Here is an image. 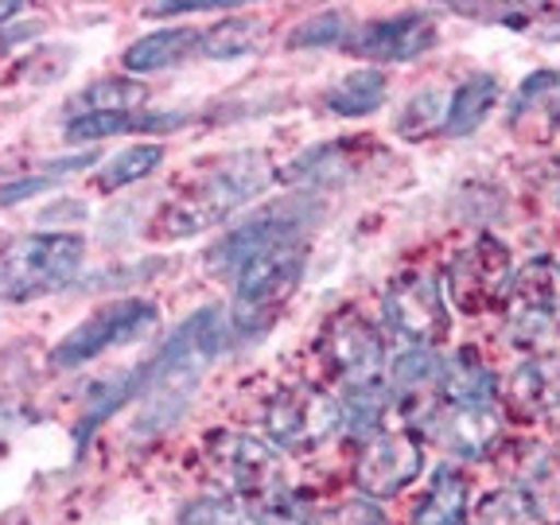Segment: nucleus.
Instances as JSON below:
<instances>
[{
  "label": "nucleus",
  "mask_w": 560,
  "mask_h": 525,
  "mask_svg": "<svg viewBox=\"0 0 560 525\" xmlns=\"http://www.w3.org/2000/svg\"><path fill=\"white\" fill-rule=\"evenodd\" d=\"M234 324L230 315H222V307H199L167 335L156 359L144 362V394L132 424L137 436H160L184 417L207 370L226 354Z\"/></svg>",
  "instance_id": "nucleus-1"
},
{
  "label": "nucleus",
  "mask_w": 560,
  "mask_h": 525,
  "mask_svg": "<svg viewBox=\"0 0 560 525\" xmlns=\"http://www.w3.org/2000/svg\"><path fill=\"white\" fill-rule=\"evenodd\" d=\"M272 184V164L265 152L242 149L222 156L207 175H199L179 199H172L152 222V234L164 242H179V237L202 234L214 230L219 222H226L230 214L254 202L257 195H265V187Z\"/></svg>",
  "instance_id": "nucleus-2"
},
{
  "label": "nucleus",
  "mask_w": 560,
  "mask_h": 525,
  "mask_svg": "<svg viewBox=\"0 0 560 525\" xmlns=\"http://www.w3.org/2000/svg\"><path fill=\"white\" fill-rule=\"evenodd\" d=\"M86 265V242L79 234H24L4 249V300L32 304L55 296L79 280Z\"/></svg>",
  "instance_id": "nucleus-3"
},
{
  "label": "nucleus",
  "mask_w": 560,
  "mask_h": 525,
  "mask_svg": "<svg viewBox=\"0 0 560 525\" xmlns=\"http://www.w3.org/2000/svg\"><path fill=\"white\" fill-rule=\"evenodd\" d=\"M324 219V207L315 202V195H292V199L269 202L245 219L242 226L226 230L219 242L207 249V269L214 277H226V272H242L254 257L269 254L277 245H289L307 237V230H315V222Z\"/></svg>",
  "instance_id": "nucleus-4"
},
{
  "label": "nucleus",
  "mask_w": 560,
  "mask_h": 525,
  "mask_svg": "<svg viewBox=\"0 0 560 525\" xmlns=\"http://www.w3.org/2000/svg\"><path fill=\"white\" fill-rule=\"evenodd\" d=\"M307 265V237L289 245H277L269 254L254 257L237 272L234 307H230V324H234V339H254L257 331L277 319V312L292 300L300 289Z\"/></svg>",
  "instance_id": "nucleus-5"
},
{
  "label": "nucleus",
  "mask_w": 560,
  "mask_h": 525,
  "mask_svg": "<svg viewBox=\"0 0 560 525\" xmlns=\"http://www.w3.org/2000/svg\"><path fill=\"white\" fill-rule=\"evenodd\" d=\"M347 424L342 401L319 385H284L265 405V432L280 452H315Z\"/></svg>",
  "instance_id": "nucleus-6"
},
{
  "label": "nucleus",
  "mask_w": 560,
  "mask_h": 525,
  "mask_svg": "<svg viewBox=\"0 0 560 525\" xmlns=\"http://www.w3.org/2000/svg\"><path fill=\"white\" fill-rule=\"evenodd\" d=\"M160 307L152 300H114V304H102L94 315H86L74 331H67L59 342L51 347V366L55 370H79L86 362H94L97 354L125 342H137L156 327Z\"/></svg>",
  "instance_id": "nucleus-7"
},
{
  "label": "nucleus",
  "mask_w": 560,
  "mask_h": 525,
  "mask_svg": "<svg viewBox=\"0 0 560 525\" xmlns=\"http://www.w3.org/2000/svg\"><path fill=\"white\" fill-rule=\"evenodd\" d=\"M506 331L517 347H545L560 331V261L557 257H529L514 272L506 292Z\"/></svg>",
  "instance_id": "nucleus-8"
},
{
  "label": "nucleus",
  "mask_w": 560,
  "mask_h": 525,
  "mask_svg": "<svg viewBox=\"0 0 560 525\" xmlns=\"http://www.w3.org/2000/svg\"><path fill=\"white\" fill-rule=\"evenodd\" d=\"M514 265H510V245L494 234H479L467 249L447 261L444 269V292L452 304L467 315H482L490 307L506 304Z\"/></svg>",
  "instance_id": "nucleus-9"
},
{
  "label": "nucleus",
  "mask_w": 560,
  "mask_h": 525,
  "mask_svg": "<svg viewBox=\"0 0 560 525\" xmlns=\"http://www.w3.org/2000/svg\"><path fill=\"white\" fill-rule=\"evenodd\" d=\"M385 324L405 339V347H436L452 331V315L440 280L429 272H401L385 289Z\"/></svg>",
  "instance_id": "nucleus-10"
},
{
  "label": "nucleus",
  "mask_w": 560,
  "mask_h": 525,
  "mask_svg": "<svg viewBox=\"0 0 560 525\" xmlns=\"http://www.w3.org/2000/svg\"><path fill=\"white\" fill-rule=\"evenodd\" d=\"M207 455L214 475L226 479V487L234 494H242L245 502L289 487L284 482V459H280V452L272 444H265L261 436H254V432H214Z\"/></svg>",
  "instance_id": "nucleus-11"
},
{
  "label": "nucleus",
  "mask_w": 560,
  "mask_h": 525,
  "mask_svg": "<svg viewBox=\"0 0 560 525\" xmlns=\"http://www.w3.org/2000/svg\"><path fill=\"white\" fill-rule=\"evenodd\" d=\"M319 350H324L331 374L350 385H370V382H389V366H385V342L370 319L359 312H339L327 319L324 335H319Z\"/></svg>",
  "instance_id": "nucleus-12"
},
{
  "label": "nucleus",
  "mask_w": 560,
  "mask_h": 525,
  "mask_svg": "<svg viewBox=\"0 0 560 525\" xmlns=\"http://www.w3.org/2000/svg\"><path fill=\"white\" fill-rule=\"evenodd\" d=\"M424 471V447L412 432H382L366 440L354 459V482L366 499H394Z\"/></svg>",
  "instance_id": "nucleus-13"
},
{
  "label": "nucleus",
  "mask_w": 560,
  "mask_h": 525,
  "mask_svg": "<svg viewBox=\"0 0 560 525\" xmlns=\"http://www.w3.org/2000/svg\"><path fill=\"white\" fill-rule=\"evenodd\" d=\"M432 444H440L455 459L479 464L502 444L506 420L499 405H436L432 417L420 424Z\"/></svg>",
  "instance_id": "nucleus-14"
},
{
  "label": "nucleus",
  "mask_w": 560,
  "mask_h": 525,
  "mask_svg": "<svg viewBox=\"0 0 560 525\" xmlns=\"http://www.w3.org/2000/svg\"><path fill=\"white\" fill-rule=\"evenodd\" d=\"M440 39L436 20L429 12H397L385 20H366L347 35V51L370 62H412L432 51Z\"/></svg>",
  "instance_id": "nucleus-15"
},
{
  "label": "nucleus",
  "mask_w": 560,
  "mask_h": 525,
  "mask_svg": "<svg viewBox=\"0 0 560 525\" xmlns=\"http://www.w3.org/2000/svg\"><path fill=\"white\" fill-rule=\"evenodd\" d=\"M370 156H382V152L370 144V140H327V144H312L304 149L289 167H284V184L289 187H307V191H324V187H339L347 179L362 172L370 164Z\"/></svg>",
  "instance_id": "nucleus-16"
},
{
  "label": "nucleus",
  "mask_w": 560,
  "mask_h": 525,
  "mask_svg": "<svg viewBox=\"0 0 560 525\" xmlns=\"http://www.w3.org/2000/svg\"><path fill=\"white\" fill-rule=\"evenodd\" d=\"M506 405L522 417H549L560 409V354L541 350L510 374Z\"/></svg>",
  "instance_id": "nucleus-17"
},
{
  "label": "nucleus",
  "mask_w": 560,
  "mask_h": 525,
  "mask_svg": "<svg viewBox=\"0 0 560 525\" xmlns=\"http://www.w3.org/2000/svg\"><path fill=\"white\" fill-rule=\"evenodd\" d=\"M191 121V114H160V109H137V114H82L70 117L62 137L70 144H86V140L121 137V132H172Z\"/></svg>",
  "instance_id": "nucleus-18"
},
{
  "label": "nucleus",
  "mask_w": 560,
  "mask_h": 525,
  "mask_svg": "<svg viewBox=\"0 0 560 525\" xmlns=\"http://www.w3.org/2000/svg\"><path fill=\"white\" fill-rule=\"evenodd\" d=\"M499 377L475 350H455L444 359L440 374V401L444 405H494Z\"/></svg>",
  "instance_id": "nucleus-19"
},
{
  "label": "nucleus",
  "mask_w": 560,
  "mask_h": 525,
  "mask_svg": "<svg viewBox=\"0 0 560 525\" xmlns=\"http://www.w3.org/2000/svg\"><path fill=\"white\" fill-rule=\"evenodd\" d=\"M471 514V479L455 467H440L429 482V494L412 510L409 525H467Z\"/></svg>",
  "instance_id": "nucleus-20"
},
{
  "label": "nucleus",
  "mask_w": 560,
  "mask_h": 525,
  "mask_svg": "<svg viewBox=\"0 0 560 525\" xmlns=\"http://www.w3.org/2000/svg\"><path fill=\"white\" fill-rule=\"evenodd\" d=\"M499 97H502V82L494 79V74H487V70L464 79L452 90L444 132L447 137H471V132L490 117V109L499 105Z\"/></svg>",
  "instance_id": "nucleus-21"
},
{
  "label": "nucleus",
  "mask_w": 560,
  "mask_h": 525,
  "mask_svg": "<svg viewBox=\"0 0 560 525\" xmlns=\"http://www.w3.org/2000/svg\"><path fill=\"white\" fill-rule=\"evenodd\" d=\"M202 32H191V27H167V32L144 35L137 44H129V51L121 55L125 70L132 74H152V70H167L179 67L187 55L199 51Z\"/></svg>",
  "instance_id": "nucleus-22"
},
{
  "label": "nucleus",
  "mask_w": 560,
  "mask_h": 525,
  "mask_svg": "<svg viewBox=\"0 0 560 525\" xmlns=\"http://www.w3.org/2000/svg\"><path fill=\"white\" fill-rule=\"evenodd\" d=\"M269 39V24L254 16H226L222 24L207 27L199 39V55L214 62L245 59V55H257Z\"/></svg>",
  "instance_id": "nucleus-23"
},
{
  "label": "nucleus",
  "mask_w": 560,
  "mask_h": 525,
  "mask_svg": "<svg viewBox=\"0 0 560 525\" xmlns=\"http://www.w3.org/2000/svg\"><path fill=\"white\" fill-rule=\"evenodd\" d=\"M389 94V79L382 70L366 67V70H350L339 82H331L324 94V105L335 117H370L377 105H385Z\"/></svg>",
  "instance_id": "nucleus-24"
},
{
  "label": "nucleus",
  "mask_w": 560,
  "mask_h": 525,
  "mask_svg": "<svg viewBox=\"0 0 560 525\" xmlns=\"http://www.w3.org/2000/svg\"><path fill=\"white\" fill-rule=\"evenodd\" d=\"M149 102V86L140 79H97L79 90L74 97V117L82 114H137Z\"/></svg>",
  "instance_id": "nucleus-25"
},
{
  "label": "nucleus",
  "mask_w": 560,
  "mask_h": 525,
  "mask_svg": "<svg viewBox=\"0 0 560 525\" xmlns=\"http://www.w3.org/2000/svg\"><path fill=\"white\" fill-rule=\"evenodd\" d=\"M394 405V389L389 382H370V385H350L342 397V412H347V429L362 440L382 436V420Z\"/></svg>",
  "instance_id": "nucleus-26"
},
{
  "label": "nucleus",
  "mask_w": 560,
  "mask_h": 525,
  "mask_svg": "<svg viewBox=\"0 0 560 525\" xmlns=\"http://www.w3.org/2000/svg\"><path fill=\"white\" fill-rule=\"evenodd\" d=\"M482 525H545V499L522 482L494 490L482 506Z\"/></svg>",
  "instance_id": "nucleus-27"
},
{
  "label": "nucleus",
  "mask_w": 560,
  "mask_h": 525,
  "mask_svg": "<svg viewBox=\"0 0 560 525\" xmlns=\"http://www.w3.org/2000/svg\"><path fill=\"white\" fill-rule=\"evenodd\" d=\"M160 164H164V149H160V144H129L125 152H117L114 160L102 164L97 187H102V191H121V187L149 179Z\"/></svg>",
  "instance_id": "nucleus-28"
},
{
  "label": "nucleus",
  "mask_w": 560,
  "mask_h": 525,
  "mask_svg": "<svg viewBox=\"0 0 560 525\" xmlns=\"http://www.w3.org/2000/svg\"><path fill=\"white\" fill-rule=\"evenodd\" d=\"M447 102H452V94H444V90H420V94H412L401 114H397V132L409 140L432 137L436 129H444Z\"/></svg>",
  "instance_id": "nucleus-29"
},
{
  "label": "nucleus",
  "mask_w": 560,
  "mask_h": 525,
  "mask_svg": "<svg viewBox=\"0 0 560 525\" xmlns=\"http://www.w3.org/2000/svg\"><path fill=\"white\" fill-rule=\"evenodd\" d=\"M245 506H249L245 517L254 525H312V510H307V502L292 487L261 494V499L245 502Z\"/></svg>",
  "instance_id": "nucleus-30"
},
{
  "label": "nucleus",
  "mask_w": 560,
  "mask_h": 525,
  "mask_svg": "<svg viewBox=\"0 0 560 525\" xmlns=\"http://www.w3.org/2000/svg\"><path fill=\"white\" fill-rule=\"evenodd\" d=\"M97 164V152H79V156H67V160H51L44 164L39 175H27V179H12L4 184V207H16V202L32 199V195H44L47 187H55L62 175H74L79 167H94Z\"/></svg>",
  "instance_id": "nucleus-31"
},
{
  "label": "nucleus",
  "mask_w": 560,
  "mask_h": 525,
  "mask_svg": "<svg viewBox=\"0 0 560 525\" xmlns=\"http://www.w3.org/2000/svg\"><path fill=\"white\" fill-rule=\"evenodd\" d=\"M347 20H342L339 9H327V12H315V16H307L304 24H296V32L289 35V47H296V51H304V47H331V44H347Z\"/></svg>",
  "instance_id": "nucleus-32"
},
{
  "label": "nucleus",
  "mask_w": 560,
  "mask_h": 525,
  "mask_svg": "<svg viewBox=\"0 0 560 525\" xmlns=\"http://www.w3.org/2000/svg\"><path fill=\"white\" fill-rule=\"evenodd\" d=\"M312 525H389V517L374 499L362 494V499H342L335 506L312 514Z\"/></svg>",
  "instance_id": "nucleus-33"
},
{
  "label": "nucleus",
  "mask_w": 560,
  "mask_h": 525,
  "mask_svg": "<svg viewBox=\"0 0 560 525\" xmlns=\"http://www.w3.org/2000/svg\"><path fill=\"white\" fill-rule=\"evenodd\" d=\"M179 525H245V514L222 494H207V499H195L184 510Z\"/></svg>",
  "instance_id": "nucleus-34"
},
{
  "label": "nucleus",
  "mask_w": 560,
  "mask_h": 525,
  "mask_svg": "<svg viewBox=\"0 0 560 525\" xmlns=\"http://www.w3.org/2000/svg\"><path fill=\"white\" fill-rule=\"evenodd\" d=\"M234 9H242L237 0H172V4H149L144 16L172 20V16H187V12H234Z\"/></svg>",
  "instance_id": "nucleus-35"
},
{
  "label": "nucleus",
  "mask_w": 560,
  "mask_h": 525,
  "mask_svg": "<svg viewBox=\"0 0 560 525\" xmlns=\"http://www.w3.org/2000/svg\"><path fill=\"white\" fill-rule=\"evenodd\" d=\"M525 32L545 39V44H560V4H537L534 20H529Z\"/></svg>",
  "instance_id": "nucleus-36"
},
{
  "label": "nucleus",
  "mask_w": 560,
  "mask_h": 525,
  "mask_svg": "<svg viewBox=\"0 0 560 525\" xmlns=\"http://www.w3.org/2000/svg\"><path fill=\"white\" fill-rule=\"evenodd\" d=\"M552 86H560V74L557 70H537V74H529V79L522 82V90H517V97H514V109H522L529 97H537L541 90H552Z\"/></svg>",
  "instance_id": "nucleus-37"
},
{
  "label": "nucleus",
  "mask_w": 560,
  "mask_h": 525,
  "mask_svg": "<svg viewBox=\"0 0 560 525\" xmlns=\"http://www.w3.org/2000/svg\"><path fill=\"white\" fill-rule=\"evenodd\" d=\"M24 9H27V4H4V9H0V20H16Z\"/></svg>",
  "instance_id": "nucleus-38"
}]
</instances>
